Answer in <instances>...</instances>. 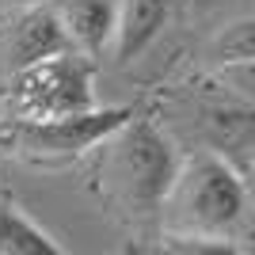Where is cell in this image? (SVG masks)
<instances>
[{
    "mask_svg": "<svg viewBox=\"0 0 255 255\" xmlns=\"http://www.w3.org/2000/svg\"><path fill=\"white\" fill-rule=\"evenodd\" d=\"M244 179L217 152L187 156L175 171L168 198H164L171 236H210V240H221L244 217Z\"/></svg>",
    "mask_w": 255,
    "mask_h": 255,
    "instance_id": "2",
    "label": "cell"
},
{
    "mask_svg": "<svg viewBox=\"0 0 255 255\" xmlns=\"http://www.w3.org/2000/svg\"><path fill=\"white\" fill-rule=\"evenodd\" d=\"M96 152L107 202H115L118 210L133 213V217H152L164 210V198H168L183 160L175 156L171 141L156 129L152 118L133 115Z\"/></svg>",
    "mask_w": 255,
    "mask_h": 255,
    "instance_id": "1",
    "label": "cell"
},
{
    "mask_svg": "<svg viewBox=\"0 0 255 255\" xmlns=\"http://www.w3.org/2000/svg\"><path fill=\"white\" fill-rule=\"evenodd\" d=\"M210 57L221 69L225 65H240V61H255V15L221 27L210 42Z\"/></svg>",
    "mask_w": 255,
    "mask_h": 255,
    "instance_id": "9",
    "label": "cell"
},
{
    "mask_svg": "<svg viewBox=\"0 0 255 255\" xmlns=\"http://www.w3.org/2000/svg\"><path fill=\"white\" fill-rule=\"evenodd\" d=\"M4 107H8V115H27V118L92 111L96 107L92 57H84L80 50H65L11 73L8 88H4Z\"/></svg>",
    "mask_w": 255,
    "mask_h": 255,
    "instance_id": "4",
    "label": "cell"
},
{
    "mask_svg": "<svg viewBox=\"0 0 255 255\" xmlns=\"http://www.w3.org/2000/svg\"><path fill=\"white\" fill-rule=\"evenodd\" d=\"M133 115H137L133 107H92V111L50 115V118L4 115L0 118V156L57 168V164H69L84 152H96Z\"/></svg>",
    "mask_w": 255,
    "mask_h": 255,
    "instance_id": "3",
    "label": "cell"
},
{
    "mask_svg": "<svg viewBox=\"0 0 255 255\" xmlns=\"http://www.w3.org/2000/svg\"><path fill=\"white\" fill-rule=\"evenodd\" d=\"M221 80L233 88L236 96H244L255 103V61H240V65H225Z\"/></svg>",
    "mask_w": 255,
    "mask_h": 255,
    "instance_id": "10",
    "label": "cell"
},
{
    "mask_svg": "<svg viewBox=\"0 0 255 255\" xmlns=\"http://www.w3.org/2000/svg\"><path fill=\"white\" fill-rule=\"evenodd\" d=\"M171 0H122L118 4V31H115V61L129 65L133 57L152 46L168 19Z\"/></svg>",
    "mask_w": 255,
    "mask_h": 255,
    "instance_id": "7",
    "label": "cell"
},
{
    "mask_svg": "<svg viewBox=\"0 0 255 255\" xmlns=\"http://www.w3.org/2000/svg\"><path fill=\"white\" fill-rule=\"evenodd\" d=\"M65 50H73V42L53 8H23L0 23V73L4 76Z\"/></svg>",
    "mask_w": 255,
    "mask_h": 255,
    "instance_id": "5",
    "label": "cell"
},
{
    "mask_svg": "<svg viewBox=\"0 0 255 255\" xmlns=\"http://www.w3.org/2000/svg\"><path fill=\"white\" fill-rule=\"evenodd\" d=\"M0 255H61V244L11 202H0Z\"/></svg>",
    "mask_w": 255,
    "mask_h": 255,
    "instance_id": "8",
    "label": "cell"
},
{
    "mask_svg": "<svg viewBox=\"0 0 255 255\" xmlns=\"http://www.w3.org/2000/svg\"><path fill=\"white\" fill-rule=\"evenodd\" d=\"M57 15L65 23V34H69L73 50H80L84 57H99L115 42L118 4H111V0H65L57 8Z\"/></svg>",
    "mask_w": 255,
    "mask_h": 255,
    "instance_id": "6",
    "label": "cell"
}]
</instances>
